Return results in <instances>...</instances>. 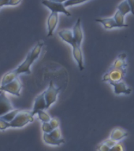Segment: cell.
Here are the masks:
<instances>
[{"label": "cell", "mask_w": 134, "mask_h": 151, "mask_svg": "<svg viewBox=\"0 0 134 151\" xmlns=\"http://www.w3.org/2000/svg\"><path fill=\"white\" fill-rule=\"evenodd\" d=\"M126 74V68H109L108 71L104 74L102 80L104 82L116 83L124 80Z\"/></svg>", "instance_id": "cell-3"}, {"label": "cell", "mask_w": 134, "mask_h": 151, "mask_svg": "<svg viewBox=\"0 0 134 151\" xmlns=\"http://www.w3.org/2000/svg\"><path fill=\"white\" fill-rule=\"evenodd\" d=\"M111 151H125V149L122 144L117 142L112 148H111Z\"/></svg>", "instance_id": "cell-28"}, {"label": "cell", "mask_w": 134, "mask_h": 151, "mask_svg": "<svg viewBox=\"0 0 134 151\" xmlns=\"http://www.w3.org/2000/svg\"><path fill=\"white\" fill-rule=\"evenodd\" d=\"M18 76L19 75L17 73L15 69L5 73L4 76H2V80H1V86H4V85H7L8 83H9L12 81H14L15 79L18 78Z\"/></svg>", "instance_id": "cell-17"}, {"label": "cell", "mask_w": 134, "mask_h": 151, "mask_svg": "<svg viewBox=\"0 0 134 151\" xmlns=\"http://www.w3.org/2000/svg\"><path fill=\"white\" fill-rule=\"evenodd\" d=\"M59 35L60 36L62 40H63L64 42H67L70 44L71 47H75L77 46V43L75 42V40L73 38V32L71 30H62L59 32Z\"/></svg>", "instance_id": "cell-13"}, {"label": "cell", "mask_w": 134, "mask_h": 151, "mask_svg": "<svg viewBox=\"0 0 134 151\" xmlns=\"http://www.w3.org/2000/svg\"><path fill=\"white\" fill-rule=\"evenodd\" d=\"M52 2H59V3H65L66 1H68V0H51Z\"/></svg>", "instance_id": "cell-34"}, {"label": "cell", "mask_w": 134, "mask_h": 151, "mask_svg": "<svg viewBox=\"0 0 134 151\" xmlns=\"http://www.w3.org/2000/svg\"><path fill=\"white\" fill-rule=\"evenodd\" d=\"M126 58H127V55L125 54H119L118 58L114 61V63L111 66V68H118V69L126 68V67H127Z\"/></svg>", "instance_id": "cell-15"}, {"label": "cell", "mask_w": 134, "mask_h": 151, "mask_svg": "<svg viewBox=\"0 0 134 151\" xmlns=\"http://www.w3.org/2000/svg\"><path fill=\"white\" fill-rule=\"evenodd\" d=\"M51 135L53 138L56 139H62V133H61V131L60 129L59 128H56V129H54L52 130V132L51 133H49Z\"/></svg>", "instance_id": "cell-26"}, {"label": "cell", "mask_w": 134, "mask_h": 151, "mask_svg": "<svg viewBox=\"0 0 134 151\" xmlns=\"http://www.w3.org/2000/svg\"><path fill=\"white\" fill-rule=\"evenodd\" d=\"M128 135V132L125 130L120 128V127H117L111 132V135H110V139H111L114 141H115L116 142L121 141L122 139Z\"/></svg>", "instance_id": "cell-14"}, {"label": "cell", "mask_w": 134, "mask_h": 151, "mask_svg": "<svg viewBox=\"0 0 134 151\" xmlns=\"http://www.w3.org/2000/svg\"><path fill=\"white\" fill-rule=\"evenodd\" d=\"M72 32H73V38L75 40L76 43L78 46H81L83 38H84V34H83L82 28H81V21H80V18L78 19V21H77L74 26L73 27Z\"/></svg>", "instance_id": "cell-9"}, {"label": "cell", "mask_w": 134, "mask_h": 151, "mask_svg": "<svg viewBox=\"0 0 134 151\" xmlns=\"http://www.w3.org/2000/svg\"><path fill=\"white\" fill-rule=\"evenodd\" d=\"M21 0H9L8 2V6H17L21 3Z\"/></svg>", "instance_id": "cell-31"}, {"label": "cell", "mask_w": 134, "mask_h": 151, "mask_svg": "<svg viewBox=\"0 0 134 151\" xmlns=\"http://www.w3.org/2000/svg\"><path fill=\"white\" fill-rule=\"evenodd\" d=\"M62 87H56L54 86L53 81H51L49 83V86L47 89L44 91L45 92V99L47 102V109L51 107L53 104L57 101L58 95L59 92L61 91Z\"/></svg>", "instance_id": "cell-4"}, {"label": "cell", "mask_w": 134, "mask_h": 151, "mask_svg": "<svg viewBox=\"0 0 134 151\" xmlns=\"http://www.w3.org/2000/svg\"><path fill=\"white\" fill-rule=\"evenodd\" d=\"M88 1V0H68L64 3V6L66 7L67 6H75V5L81 4L83 2H85Z\"/></svg>", "instance_id": "cell-23"}, {"label": "cell", "mask_w": 134, "mask_h": 151, "mask_svg": "<svg viewBox=\"0 0 134 151\" xmlns=\"http://www.w3.org/2000/svg\"><path fill=\"white\" fill-rule=\"evenodd\" d=\"M97 151H111V148L106 146V144L102 142L97 146Z\"/></svg>", "instance_id": "cell-29"}, {"label": "cell", "mask_w": 134, "mask_h": 151, "mask_svg": "<svg viewBox=\"0 0 134 151\" xmlns=\"http://www.w3.org/2000/svg\"><path fill=\"white\" fill-rule=\"evenodd\" d=\"M96 22L102 24L105 29H112L114 28H118V24L116 23L115 20L113 17H106V18L96 19Z\"/></svg>", "instance_id": "cell-16"}, {"label": "cell", "mask_w": 134, "mask_h": 151, "mask_svg": "<svg viewBox=\"0 0 134 151\" xmlns=\"http://www.w3.org/2000/svg\"><path fill=\"white\" fill-rule=\"evenodd\" d=\"M9 127H11L10 123L7 122L6 120H2V118H0V131H5Z\"/></svg>", "instance_id": "cell-24"}, {"label": "cell", "mask_w": 134, "mask_h": 151, "mask_svg": "<svg viewBox=\"0 0 134 151\" xmlns=\"http://www.w3.org/2000/svg\"><path fill=\"white\" fill-rule=\"evenodd\" d=\"M73 58L77 61V63L78 65L79 69L80 71H83L85 69V66H84V58H83V52L82 50L80 48V46H75L73 47Z\"/></svg>", "instance_id": "cell-12"}, {"label": "cell", "mask_w": 134, "mask_h": 151, "mask_svg": "<svg viewBox=\"0 0 134 151\" xmlns=\"http://www.w3.org/2000/svg\"><path fill=\"white\" fill-rule=\"evenodd\" d=\"M104 144H106V146H109L110 148H112L114 145H115L117 142H116L115 141H114V140H112L111 139H105L104 142H103Z\"/></svg>", "instance_id": "cell-30"}, {"label": "cell", "mask_w": 134, "mask_h": 151, "mask_svg": "<svg viewBox=\"0 0 134 151\" xmlns=\"http://www.w3.org/2000/svg\"><path fill=\"white\" fill-rule=\"evenodd\" d=\"M45 109H47V102L45 99V92L43 91L42 94H39L35 98L32 113L33 116H35V114H37L39 111L45 110Z\"/></svg>", "instance_id": "cell-8"}, {"label": "cell", "mask_w": 134, "mask_h": 151, "mask_svg": "<svg viewBox=\"0 0 134 151\" xmlns=\"http://www.w3.org/2000/svg\"><path fill=\"white\" fill-rule=\"evenodd\" d=\"M130 7H131V13L134 15V0H127Z\"/></svg>", "instance_id": "cell-32"}, {"label": "cell", "mask_w": 134, "mask_h": 151, "mask_svg": "<svg viewBox=\"0 0 134 151\" xmlns=\"http://www.w3.org/2000/svg\"><path fill=\"white\" fill-rule=\"evenodd\" d=\"M43 141H44L45 143L52 145V146H60V145H62V144H63L65 142V140L63 139H54L51 134H47V133H43Z\"/></svg>", "instance_id": "cell-18"}, {"label": "cell", "mask_w": 134, "mask_h": 151, "mask_svg": "<svg viewBox=\"0 0 134 151\" xmlns=\"http://www.w3.org/2000/svg\"><path fill=\"white\" fill-rule=\"evenodd\" d=\"M19 111H20L19 109H13V110L9 112V113H7V114H5V115L0 116V118H2V120H6L7 122L10 123L12 120L15 118V116H16L17 114L18 113Z\"/></svg>", "instance_id": "cell-21"}, {"label": "cell", "mask_w": 134, "mask_h": 151, "mask_svg": "<svg viewBox=\"0 0 134 151\" xmlns=\"http://www.w3.org/2000/svg\"><path fill=\"white\" fill-rule=\"evenodd\" d=\"M50 124L51 126L52 129H56V128H59V124H60V123H59V120L57 119V118H51V120H50Z\"/></svg>", "instance_id": "cell-27"}, {"label": "cell", "mask_w": 134, "mask_h": 151, "mask_svg": "<svg viewBox=\"0 0 134 151\" xmlns=\"http://www.w3.org/2000/svg\"><path fill=\"white\" fill-rule=\"evenodd\" d=\"M58 21H59L58 13H51V14H50L47 21V30H48L47 37H50V36L53 35L54 29L56 28V26L58 24Z\"/></svg>", "instance_id": "cell-11"}, {"label": "cell", "mask_w": 134, "mask_h": 151, "mask_svg": "<svg viewBox=\"0 0 134 151\" xmlns=\"http://www.w3.org/2000/svg\"><path fill=\"white\" fill-rule=\"evenodd\" d=\"M34 116L32 111L20 110L14 120L10 122V126L13 128H21L29 123L33 122Z\"/></svg>", "instance_id": "cell-2"}, {"label": "cell", "mask_w": 134, "mask_h": 151, "mask_svg": "<svg viewBox=\"0 0 134 151\" xmlns=\"http://www.w3.org/2000/svg\"><path fill=\"white\" fill-rule=\"evenodd\" d=\"M111 86L114 87V92L116 95L118 94H130L132 92L131 88L128 87L127 84L124 82V80L120 81V82L116 83H109Z\"/></svg>", "instance_id": "cell-10"}, {"label": "cell", "mask_w": 134, "mask_h": 151, "mask_svg": "<svg viewBox=\"0 0 134 151\" xmlns=\"http://www.w3.org/2000/svg\"><path fill=\"white\" fill-rule=\"evenodd\" d=\"M118 10L120 11L122 14H124L125 16L131 12V7H130L127 0H124L123 2H122L120 4L118 5Z\"/></svg>", "instance_id": "cell-20"}, {"label": "cell", "mask_w": 134, "mask_h": 151, "mask_svg": "<svg viewBox=\"0 0 134 151\" xmlns=\"http://www.w3.org/2000/svg\"><path fill=\"white\" fill-rule=\"evenodd\" d=\"M37 116L39 119H40L43 123L50 122V120H51V118L49 116V114L46 113L44 110H40L37 113Z\"/></svg>", "instance_id": "cell-22"}, {"label": "cell", "mask_w": 134, "mask_h": 151, "mask_svg": "<svg viewBox=\"0 0 134 151\" xmlns=\"http://www.w3.org/2000/svg\"><path fill=\"white\" fill-rule=\"evenodd\" d=\"M43 41L40 40L39 42L35 44V46L33 47V49L31 50L30 51L28 52L27 56H26L25 59L24 60V61L21 65H19L16 68L17 73L18 75L23 74V73H26V74H30L31 73V66L33 64V62L39 58L42 48L43 47Z\"/></svg>", "instance_id": "cell-1"}, {"label": "cell", "mask_w": 134, "mask_h": 151, "mask_svg": "<svg viewBox=\"0 0 134 151\" xmlns=\"http://www.w3.org/2000/svg\"><path fill=\"white\" fill-rule=\"evenodd\" d=\"M42 4L47 7L52 13H62V14H66V16H71V14L66 9L63 3L52 2L51 0H43Z\"/></svg>", "instance_id": "cell-6"}, {"label": "cell", "mask_w": 134, "mask_h": 151, "mask_svg": "<svg viewBox=\"0 0 134 151\" xmlns=\"http://www.w3.org/2000/svg\"><path fill=\"white\" fill-rule=\"evenodd\" d=\"M114 18L115 20L118 28H127L128 27V24L125 23V15L122 14L120 11L117 10L114 16Z\"/></svg>", "instance_id": "cell-19"}, {"label": "cell", "mask_w": 134, "mask_h": 151, "mask_svg": "<svg viewBox=\"0 0 134 151\" xmlns=\"http://www.w3.org/2000/svg\"><path fill=\"white\" fill-rule=\"evenodd\" d=\"M21 88H22V84L18 78L15 79L14 81H12L8 84L0 86L1 91L15 95V96H20Z\"/></svg>", "instance_id": "cell-5"}, {"label": "cell", "mask_w": 134, "mask_h": 151, "mask_svg": "<svg viewBox=\"0 0 134 151\" xmlns=\"http://www.w3.org/2000/svg\"><path fill=\"white\" fill-rule=\"evenodd\" d=\"M1 92H2V91H1V89H0V93H1Z\"/></svg>", "instance_id": "cell-35"}, {"label": "cell", "mask_w": 134, "mask_h": 151, "mask_svg": "<svg viewBox=\"0 0 134 151\" xmlns=\"http://www.w3.org/2000/svg\"><path fill=\"white\" fill-rule=\"evenodd\" d=\"M52 127L50 124L49 122H46V123H43L42 124V131L43 132V133H47L49 134L52 132Z\"/></svg>", "instance_id": "cell-25"}, {"label": "cell", "mask_w": 134, "mask_h": 151, "mask_svg": "<svg viewBox=\"0 0 134 151\" xmlns=\"http://www.w3.org/2000/svg\"><path fill=\"white\" fill-rule=\"evenodd\" d=\"M8 2H9V0H0V9L2 6H8Z\"/></svg>", "instance_id": "cell-33"}, {"label": "cell", "mask_w": 134, "mask_h": 151, "mask_svg": "<svg viewBox=\"0 0 134 151\" xmlns=\"http://www.w3.org/2000/svg\"><path fill=\"white\" fill-rule=\"evenodd\" d=\"M14 109L11 101L8 99L6 94V92L2 91L0 93V116L7 114Z\"/></svg>", "instance_id": "cell-7"}]
</instances>
